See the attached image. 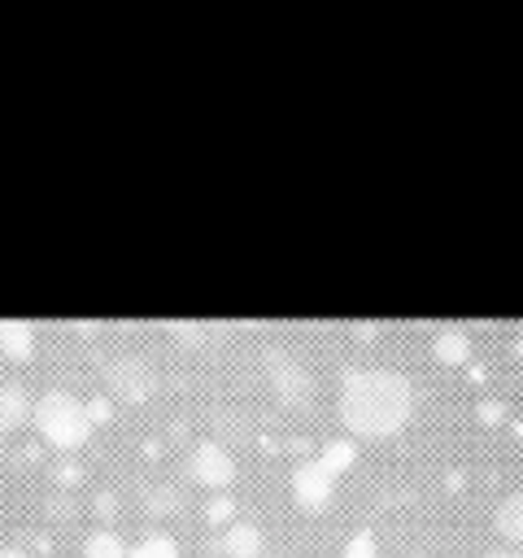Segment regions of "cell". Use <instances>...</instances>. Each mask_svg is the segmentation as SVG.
<instances>
[{
	"instance_id": "obj_1",
	"label": "cell",
	"mask_w": 523,
	"mask_h": 558,
	"mask_svg": "<svg viewBox=\"0 0 523 558\" xmlns=\"http://www.w3.org/2000/svg\"><path fill=\"white\" fill-rule=\"evenodd\" d=\"M336 410H340V423L353 436L379 440V436H392V432H401L410 423V414H414V384L401 371H388V366L349 371L340 379Z\"/></svg>"
},
{
	"instance_id": "obj_2",
	"label": "cell",
	"mask_w": 523,
	"mask_h": 558,
	"mask_svg": "<svg viewBox=\"0 0 523 558\" xmlns=\"http://www.w3.org/2000/svg\"><path fill=\"white\" fill-rule=\"evenodd\" d=\"M35 427H39V436L48 440V445H57V449H78L87 436H92V414H87V401H78L74 392H65V388H48V392H39V401H35Z\"/></svg>"
},
{
	"instance_id": "obj_3",
	"label": "cell",
	"mask_w": 523,
	"mask_h": 558,
	"mask_svg": "<svg viewBox=\"0 0 523 558\" xmlns=\"http://www.w3.org/2000/svg\"><path fill=\"white\" fill-rule=\"evenodd\" d=\"M105 384H109V392L122 397V401H144V397L157 388V366H153L144 353H118V357H109V366H105Z\"/></svg>"
},
{
	"instance_id": "obj_4",
	"label": "cell",
	"mask_w": 523,
	"mask_h": 558,
	"mask_svg": "<svg viewBox=\"0 0 523 558\" xmlns=\"http://www.w3.org/2000/svg\"><path fill=\"white\" fill-rule=\"evenodd\" d=\"M336 480H340V471H336L331 462H323V458H305V462L292 471V501H296L301 510L318 514V510L331 506Z\"/></svg>"
},
{
	"instance_id": "obj_5",
	"label": "cell",
	"mask_w": 523,
	"mask_h": 558,
	"mask_svg": "<svg viewBox=\"0 0 523 558\" xmlns=\"http://www.w3.org/2000/svg\"><path fill=\"white\" fill-rule=\"evenodd\" d=\"M187 475H192L200 488L222 493V488L235 480V458H231L218 440H200V445L187 453Z\"/></svg>"
},
{
	"instance_id": "obj_6",
	"label": "cell",
	"mask_w": 523,
	"mask_h": 558,
	"mask_svg": "<svg viewBox=\"0 0 523 558\" xmlns=\"http://www.w3.org/2000/svg\"><path fill=\"white\" fill-rule=\"evenodd\" d=\"M266 366H270V379H275V388H279V397L283 401H309V371L296 362V357H288V353H266Z\"/></svg>"
},
{
	"instance_id": "obj_7",
	"label": "cell",
	"mask_w": 523,
	"mask_h": 558,
	"mask_svg": "<svg viewBox=\"0 0 523 558\" xmlns=\"http://www.w3.org/2000/svg\"><path fill=\"white\" fill-rule=\"evenodd\" d=\"M492 527H497L501 541H510V549L523 545V488H514V493H506V497L497 501V510H492Z\"/></svg>"
},
{
	"instance_id": "obj_8",
	"label": "cell",
	"mask_w": 523,
	"mask_h": 558,
	"mask_svg": "<svg viewBox=\"0 0 523 558\" xmlns=\"http://www.w3.org/2000/svg\"><path fill=\"white\" fill-rule=\"evenodd\" d=\"M262 527L257 523H244V519H231L227 532H222V554L227 558H262Z\"/></svg>"
},
{
	"instance_id": "obj_9",
	"label": "cell",
	"mask_w": 523,
	"mask_h": 558,
	"mask_svg": "<svg viewBox=\"0 0 523 558\" xmlns=\"http://www.w3.org/2000/svg\"><path fill=\"white\" fill-rule=\"evenodd\" d=\"M31 414H35V405H31L26 388H22L17 379H4V384H0V432L22 427Z\"/></svg>"
},
{
	"instance_id": "obj_10",
	"label": "cell",
	"mask_w": 523,
	"mask_h": 558,
	"mask_svg": "<svg viewBox=\"0 0 523 558\" xmlns=\"http://www.w3.org/2000/svg\"><path fill=\"white\" fill-rule=\"evenodd\" d=\"M0 353L13 362H26L35 353V327L26 318H4L0 323Z\"/></svg>"
},
{
	"instance_id": "obj_11",
	"label": "cell",
	"mask_w": 523,
	"mask_h": 558,
	"mask_svg": "<svg viewBox=\"0 0 523 558\" xmlns=\"http://www.w3.org/2000/svg\"><path fill=\"white\" fill-rule=\"evenodd\" d=\"M131 549L122 545V536L118 532H109V527H96L87 541H83V558H126Z\"/></svg>"
},
{
	"instance_id": "obj_12",
	"label": "cell",
	"mask_w": 523,
	"mask_h": 558,
	"mask_svg": "<svg viewBox=\"0 0 523 558\" xmlns=\"http://www.w3.org/2000/svg\"><path fill=\"white\" fill-rule=\"evenodd\" d=\"M126 558H179V541L170 532H148V536H139L131 545Z\"/></svg>"
},
{
	"instance_id": "obj_13",
	"label": "cell",
	"mask_w": 523,
	"mask_h": 558,
	"mask_svg": "<svg viewBox=\"0 0 523 558\" xmlns=\"http://www.w3.org/2000/svg\"><path fill=\"white\" fill-rule=\"evenodd\" d=\"M466 353H471L466 331L449 327V331H440V336H436V357H440V362H466Z\"/></svg>"
},
{
	"instance_id": "obj_14",
	"label": "cell",
	"mask_w": 523,
	"mask_h": 558,
	"mask_svg": "<svg viewBox=\"0 0 523 558\" xmlns=\"http://www.w3.org/2000/svg\"><path fill=\"white\" fill-rule=\"evenodd\" d=\"M144 506H148V514H174L179 510V488L174 484H153V488H144Z\"/></svg>"
},
{
	"instance_id": "obj_15",
	"label": "cell",
	"mask_w": 523,
	"mask_h": 558,
	"mask_svg": "<svg viewBox=\"0 0 523 558\" xmlns=\"http://www.w3.org/2000/svg\"><path fill=\"white\" fill-rule=\"evenodd\" d=\"M318 458H323V462H331V466L344 475V471L353 466V458H357V445H353V440H327Z\"/></svg>"
},
{
	"instance_id": "obj_16",
	"label": "cell",
	"mask_w": 523,
	"mask_h": 558,
	"mask_svg": "<svg viewBox=\"0 0 523 558\" xmlns=\"http://www.w3.org/2000/svg\"><path fill=\"white\" fill-rule=\"evenodd\" d=\"M340 558H379V549H375V532H370V527H362V532H353V536L344 541V549H340Z\"/></svg>"
},
{
	"instance_id": "obj_17",
	"label": "cell",
	"mask_w": 523,
	"mask_h": 558,
	"mask_svg": "<svg viewBox=\"0 0 523 558\" xmlns=\"http://www.w3.org/2000/svg\"><path fill=\"white\" fill-rule=\"evenodd\" d=\"M87 414H92V423H109V418H113L109 397H92V401H87Z\"/></svg>"
},
{
	"instance_id": "obj_18",
	"label": "cell",
	"mask_w": 523,
	"mask_h": 558,
	"mask_svg": "<svg viewBox=\"0 0 523 558\" xmlns=\"http://www.w3.org/2000/svg\"><path fill=\"white\" fill-rule=\"evenodd\" d=\"M231 510H235V501H231V497H214V501H209V523H227V519H231Z\"/></svg>"
},
{
	"instance_id": "obj_19",
	"label": "cell",
	"mask_w": 523,
	"mask_h": 558,
	"mask_svg": "<svg viewBox=\"0 0 523 558\" xmlns=\"http://www.w3.org/2000/svg\"><path fill=\"white\" fill-rule=\"evenodd\" d=\"M57 480H61V484H78V466H74V462H61Z\"/></svg>"
},
{
	"instance_id": "obj_20",
	"label": "cell",
	"mask_w": 523,
	"mask_h": 558,
	"mask_svg": "<svg viewBox=\"0 0 523 558\" xmlns=\"http://www.w3.org/2000/svg\"><path fill=\"white\" fill-rule=\"evenodd\" d=\"M510 349H514V357H523V323H519V331L510 336Z\"/></svg>"
},
{
	"instance_id": "obj_21",
	"label": "cell",
	"mask_w": 523,
	"mask_h": 558,
	"mask_svg": "<svg viewBox=\"0 0 523 558\" xmlns=\"http://www.w3.org/2000/svg\"><path fill=\"white\" fill-rule=\"evenodd\" d=\"M484 558H523V549H488Z\"/></svg>"
},
{
	"instance_id": "obj_22",
	"label": "cell",
	"mask_w": 523,
	"mask_h": 558,
	"mask_svg": "<svg viewBox=\"0 0 523 558\" xmlns=\"http://www.w3.org/2000/svg\"><path fill=\"white\" fill-rule=\"evenodd\" d=\"M0 558H26V554H22L17 545H4V549H0Z\"/></svg>"
},
{
	"instance_id": "obj_23",
	"label": "cell",
	"mask_w": 523,
	"mask_h": 558,
	"mask_svg": "<svg viewBox=\"0 0 523 558\" xmlns=\"http://www.w3.org/2000/svg\"><path fill=\"white\" fill-rule=\"evenodd\" d=\"M0 449H4V432H0Z\"/></svg>"
}]
</instances>
